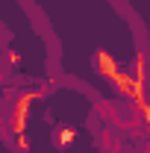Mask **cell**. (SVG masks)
Wrapping results in <instances>:
<instances>
[{
    "instance_id": "1",
    "label": "cell",
    "mask_w": 150,
    "mask_h": 153,
    "mask_svg": "<svg viewBox=\"0 0 150 153\" xmlns=\"http://www.w3.org/2000/svg\"><path fill=\"white\" fill-rule=\"evenodd\" d=\"M38 91H24L18 94L15 106H12V115H9V130L18 141V150H27V121H30V109H33V100H36Z\"/></svg>"
},
{
    "instance_id": "2",
    "label": "cell",
    "mask_w": 150,
    "mask_h": 153,
    "mask_svg": "<svg viewBox=\"0 0 150 153\" xmlns=\"http://www.w3.org/2000/svg\"><path fill=\"white\" fill-rule=\"evenodd\" d=\"M71 141H74V130H71V127H59L56 130V144L65 147V144H71Z\"/></svg>"
}]
</instances>
